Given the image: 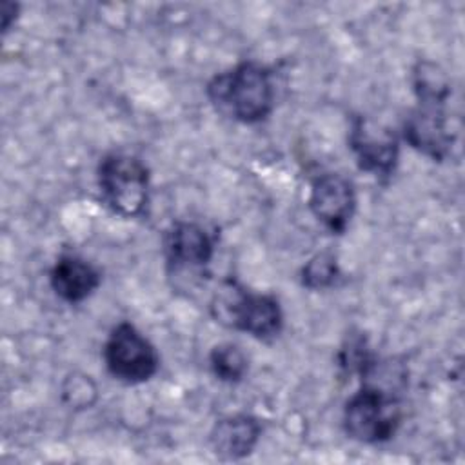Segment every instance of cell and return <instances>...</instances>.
I'll list each match as a JSON object with an SVG mask.
<instances>
[{
	"label": "cell",
	"mask_w": 465,
	"mask_h": 465,
	"mask_svg": "<svg viewBox=\"0 0 465 465\" xmlns=\"http://www.w3.org/2000/svg\"><path fill=\"white\" fill-rule=\"evenodd\" d=\"M360 389L343 407V430L360 443L389 441L401 423L400 391L405 387V369L400 363H376L363 374Z\"/></svg>",
	"instance_id": "1"
},
{
	"label": "cell",
	"mask_w": 465,
	"mask_h": 465,
	"mask_svg": "<svg viewBox=\"0 0 465 465\" xmlns=\"http://www.w3.org/2000/svg\"><path fill=\"white\" fill-rule=\"evenodd\" d=\"M205 93L220 114L240 124H260L274 109L272 73L252 60L216 73Z\"/></svg>",
	"instance_id": "2"
},
{
	"label": "cell",
	"mask_w": 465,
	"mask_h": 465,
	"mask_svg": "<svg viewBox=\"0 0 465 465\" xmlns=\"http://www.w3.org/2000/svg\"><path fill=\"white\" fill-rule=\"evenodd\" d=\"M104 203L124 218L140 216L149 202V169L125 153L105 154L96 171Z\"/></svg>",
	"instance_id": "3"
},
{
	"label": "cell",
	"mask_w": 465,
	"mask_h": 465,
	"mask_svg": "<svg viewBox=\"0 0 465 465\" xmlns=\"http://www.w3.org/2000/svg\"><path fill=\"white\" fill-rule=\"evenodd\" d=\"M104 361L109 374L127 385L151 380L160 367L154 345L129 322L118 323L109 332L104 345Z\"/></svg>",
	"instance_id": "4"
},
{
	"label": "cell",
	"mask_w": 465,
	"mask_h": 465,
	"mask_svg": "<svg viewBox=\"0 0 465 465\" xmlns=\"http://www.w3.org/2000/svg\"><path fill=\"white\" fill-rule=\"evenodd\" d=\"M347 142L361 171L378 178H389L394 173L400 156V142L389 127L367 116L354 114Z\"/></svg>",
	"instance_id": "5"
},
{
	"label": "cell",
	"mask_w": 465,
	"mask_h": 465,
	"mask_svg": "<svg viewBox=\"0 0 465 465\" xmlns=\"http://www.w3.org/2000/svg\"><path fill=\"white\" fill-rule=\"evenodd\" d=\"M232 298L223 302V316L229 325L251 334L258 340L276 338L283 329V312L280 302L272 294L251 292L238 283L231 282Z\"/></svg>",
	"instance_id": "6"
},
{
	"label": "cell",
	"mask_w": 465,
	"mask_h": 465,
	"mask_svg": "<svg viewBox=\"0 0 465 465\" xmlns=\"http://www.w3.org/2000/svg\"><path fill=\"white\" fill-rule=\"evenodd\" d=\"M312 216L332 234H343L356 211V191L340 173H325L312 180L309 193Z\"/></svg>",
	"instance_id": "7"
},
{
	"label": "cell",
	"mask_w": 465,
	"mask_h": 465,
	"mask_svg": "<svg viewBox=\"0 0 465 465\" xmlns=\"http://www.w3.org/2000/svg\"><path fill=\"white\" fill-rule=\"evenodd\" d=\"M403 138L418 153L434 162H443L454 143L449 129L445 105L418 104L403 122Z\"/></svg>",
	"instance_id": "8"
},
{
	"label": "cell",
	"mask_w": 465,
	"mask_h": 465,
	"mask_svg": "<svg viewBox=\"0 0 465 465\" xmlns=\"http://www.w3.org/2000/svg\"><path fill=\"white\" fill-rule=\"evenodd\" d=\"M162 249L173 269L203 267L213 260L214 238L196 222H174L163 232Z\"/></svg>",
	"instance_id": "9"
},
{
	"label": "cell",
	"mask_w": 465,
	"mask_h": 465,
	"mask_svg": "<svg viewBox=\"0 0 465 465\" xmlns=\"http://www.w3.org/2000/svg\"><path fill=\"white\" fill-rule=\"evenodd\" d=\"M262 421L252 414H232L218 420L211 430L209 443L222 460H242L249 456L260 436Z\"/></svg>",
	"instance_id": "10"
},
{
	"label": "cell",
	"mask_w": 465,
	"mask_h": 465,
	"mask_svg": "<svg viewBox=\"0 0 465 465\" xmlns=\"http://www.w3.org/2000/svg\"><path fill=\"white\" fill-rule=\"evenodd\" d=\"M49 283L64 302L80 303L100 287L102 274L82 256L62 254L49 272Z\"/></svg>",
	"instance_id": "11"
},
{
	"label": "cell",
	"mask_w": 465,
	"mask_h": 465,
	"mask_svg": "<svg viewBox=\"0 0 465 465\" xmlns=\"http://www.w3.org/2000/svg\"><path fill=\"white\" fill-rule=\"evenodd\" d=\"M412 89L418 104L445 105L450 96V82L445 71L427 60H420L412 67Z\"/></svg>",
	"instance_id": "12"
},
{
	"label": "cell",
	"mask_w": 465,
	"mask_h": 465,
	"mask_svg": "<svg viewBox=\"0 0 465 465\" xmlns=\"http://www.w3.org/2000/svg\"><path fill=\"white\" fill-rule=\"evenodd\" d=\"M211 372L223 383H238L245 378L249 361L245 352L231 341L218 343L209 352Z\"/></svg>",
	"instance_id": "13"
},
{
	"label": "cell",
	"mask_w": 465,
	"mask_h": 465,
	"mask_svg": "<svg viewBox=\"0 0 465 465\" xmlns=\"http://www.w3.org/2000/svg\"><path fill=\"white\" fill-rule=\"evenodd\" d=\"M341 278L338 260L332 252L323 251L314 254L300 271V282L311 291H322L334 287Z\"/></svg>",
	"instance_id": "14"
},
{
	"label": "cell",
	"mask_w": 465,
	"mask_h": 465,
	"mask_svg": "<svg viewBox=\"0 0 465 465\" xmlns=\"http://www.w3.org/2000/svg\"><path fill=\"white\" fill-rule=\"evenodd\" d=\"M378 356L371 351L363 334H351L343 341L338 352V365L345 374L363 376L374 363Z\"/></svg>",
	"instance_id": "15"
},
{
	"label": "cell",
	"mask_w": 465,
	"mask_h": 465,
	"mask_svg": "<svg viewBox=\"0 0 465 465\" xmlns=\"http://www.w3.org/2000/svg\"><path fill=\"white\" fill-rule=\"evenodd\" d=\"M62 396H64L67 405H71L74 409H84V407H89L94 401L96 387L89 380V376L73 374L65 380L64 389H62Z\"/></svg>",
	"instance_id": "16"
},
{
	"label": "cell",
	"mask_w": 465,
	"mask_h": 465,
	"mask_svg": "<svg viewBox=\"0 0 465 465\" xmlns=\"http://www.w3.org/2000/svg\"><path fill=\"white\" fill-rule=\"evenodd\" d=\"M16 13H18V4H13V2H4L2 4V31L7 33L13 20L16 18Z\"/></svg>",
	"instance_id": "17"
}]
</instances>
